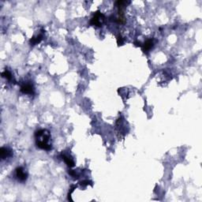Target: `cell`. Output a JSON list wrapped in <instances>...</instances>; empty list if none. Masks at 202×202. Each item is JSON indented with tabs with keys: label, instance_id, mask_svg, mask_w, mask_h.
Listing matches in <instances>:
<instances>
[{
	"label": "cell",
	"instance_id": "cell-1",
	"mask_svg": "<svg viewBox=\"0 0 202 202\" xmlns=\"http://www.w3.org/2000/svg\"><path fill=\"white\" fill-rule=\"evenodd\" d=\"M35 138H36V145L40 149L45 151L51 150V145L49 144L50 139V134L47 129H39L35 132Z\"/></svg>",
	"mask_w": 202,
	"mask_h": 202
},
{
	"label": "cell",
	"instance_id": "cell-2",
	"mask_svg": "<svg viewBox=\"0 0 202 202\" xmlns=\"http://www.w3.org/2000/svg\"><path fill=\"white\" fill-rule=\"evenodd\" d=\"M104 21H105V16L100 10H97L96 12H95L93 17L90 21V25L97 26V27H101L103 23L104 22Z\"/></svg>",
	"mask_w": 202,
	"mask_h": 202
},
{
	"label": "cell",
	"instance_id": "cell-3",
	"mask_svg": "<svg viewBox=\"0 0 202 202\" xmlns=\"http://www.w3.org/2000/svg\"><path fill=\"white\" fill-rule=\"evenodd\" d=\"M15 175L17 180L21 183H25L28 178V174L25 172V170L22 167H18L15 169Z\"/></svg>",
	"mask_w": 202,
	"mask_h": 202
},
{
	"label": "cell",
	"instance_id": "cell-4",
	"mask_svg": "<svg viewBox=\"0 0 202 202\" xmlns=\"http://www.w3.org/2000/svg\"><path fill=\"white\" fill-rule=\"evenodd\" d=\"M20 91L24 94H33L34 93V88L33 85L29 83H26V84H22L21 86V89Z\"/></svg>",
	"mask_w": 202,
	"mask_h": 202
},
{
	"label": "cell",
	"instance_id": "cell-5",
	"mask_svg": "<svg viewBox=\"0 0 202 202\" xmlns=\"http://www.w3.org/2000/svg\"><path fill=\"white\" fill-rule=\"evenodd\" d=\"M0 156H1V159L2 160H5L6 158L11 157L13 156V152L11 150H10L7 148L5 147H2L0 149Z\"/></svg>",
	"mask_w": 202,
	"mask_h": 202
},
{
	"label": "cell",
	"instance_id": "cell-6",
	"mask_svg": "<svg viewBox=\"0 0 202 202\" xmlns=\"http://www.w3.org/2000/svg\"><path fill=\"white\" fill-rule=\"evenodd\" d=\"M61 156H62V160H64L65 163H66V165H67L68 167H74V161H73V158L71 157L70 156L65 154V153H63V152H62Z\"/></svg>",
	"mask_w": 202,
	"mask_h": 202
},
{
	"label": "cell",
	"instance_id": "cell-7",
	"mask_svg": "<svg viewBox=\"0 0 202 202\" xmlns=\"http://www.w3.org/2000/svg\"><path fill=\"white\" fill-rule=\"evenodd\" d=\"M153 45H154L153 39H148V40H146L145 42V44L142 45V50H143V51H145V52L149 51V50L153 47Z\"/></svg>",
	"mask_w": 202,
	"mask_h": 202
},
{
	"label": "cell",
	"instance_id": "cell-8",
	"mask_svg": "<svg viewBox=\"0 0 202 202\" xmlns=\"http://www.w3.org/2000/svg\"><path fill=\"white\" fill-rule=\"evenodd\" d=\"M43 39V36L41 35V34H39L38 36H37V37H33V38H32L31 39H30V44L31 45H36V44H39V43L41 42V40H42Z\"/></svg>",
	"mask_w": 202,
	"mask_h": 202
},
{
	"label": "cell",
	"instance_id": "cell-9",
	"mask_svg": "<svg viewBox=\"0 0 202 202\" xmlns=\"http://www.w3.org/2000/svg\"><path fill=\"white\" fill-rule=\"evenodd\" d=\"M2 77H5V78H6L7 80H9V81H11L12 80L11 73L7 70H6L4 72L2 73Z\"/></svg>",
	"mask_w": 202,
	"mask_h": 202
},
{
	"label": "cell",
	"instance_id": "cell-10",
	"mask_svg": "<svg viewBox=\"0 0 202 202\" xmlns=\"http://www.w3.org/2000/svg\"><path fill=\"white\" fill-rule=\"evenodd\" d=\"M80 185H82V186H87L89 185H93V183L91 181H89V180H84V181H82V182L80 183Z\"/></svg>",
	"mask_w": 202,
	"mask_h": 202
},
{
	"label": "cell",
	"instance_id": "cell-11",
	"mask_svg": "<svg viewBox=\"0 0 202 202\" xmlns=\"http://www.w3.org/2000/svg\"><path fill=\"white\" fill-rule=\"evenodd\" d=\"M123 43H124L123 38H122V37L120 34H119L118 37H117V44H118V46H120V45L123 44Z\"/></svg>",
	"mask_w": 202,
	"mask_h": 202
},
{
	"label": "cell",
	"instance_id": "cell-12",
	"mask_svg": "<svg viewBox=\"0 0 202 202\" xmlns=\"http://www.w3.org/2000/svg\"><path fill=\"white\" fill-rule=\"evenodd\" d=\"M68 173H69V174H70V176L73 177V178H79L78 175L77 174V173H76L74 171H73V170H69Z\"/></svg>",
	"mask_w": 202,
	"mask_h": 202
},
{
	"label": "cell",
	"instance_id": "cell-13",
	"mask_svg": "<svg viewBox=\"0 0 202 202\" xmlns=\"http://www.w3.org/2000/svg\"><path fill=\"white\" fill-rule=\"evenodd\" d=\"M76 188H77V186H76V185H73V186L70 188V191L69 192V194H68V200H69V201H70H70H72V199H71V194L73 193V191H74V189Z\"/></svg>",
	"mask_w": 202,
	"mask_h": 202
}]
</instances>
